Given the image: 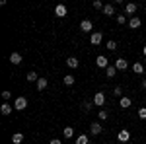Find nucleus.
I'll return each mask as SVG.
<instances>
[{
  "instance_id": "nucleus-18",
  "label": "nucleus",
  "mask_w": 146,
  "mask_h": 144,
  "mask_svg": "<svg viewBox=\"0 0 146 144\" xmlns=\"http://www.w3.org/2000/svg\"><path fill=\"white\" fill-rule=\"evenodd\" d=\"M119 103H121V109H129V107H131V103H133V101H131V98H127V96H123V98H121V101H119Z\"/></svg>"
},
{
  "instance_id": "nucleus-33",
  "label": "nucleus",
  "mask_w": 146,
  "mask_h": 144,
  "mask_svg": "<svg viewBox=\"0 0 146 144\" xmlns=\"http://www.w3.org/2000/svg\"><path fill=\"white\" fill-rule=\"evenodd\" d=\"M49 144H62V140H58V138H53V140H51Z\"/></svg>"
},
{
  "instance_id": "nucleus-25",
  "label": "nucleus",
  "mask_w": 146,
  "mask_h": 144,
  "mask_svg": "<svg viewBox=\"0 0 146 144\" xmlns=\"http://www.w3.org/2000/svg\"><path fill=\"white\" fill-rule=\"evenodd\" d=\"M117 23H119V25H125V23H129L127 16H121V14H119V16H117Z\"/></svg>"
},
{
  "instance_id": "nucleus-9",
  "label": "nucleus",
  "mask_w": 146,
  "mask_h": 144,
  "mask_svg": "<svg viewBox=\"0 0 146 144\" xmlns=\"http://www.w3.org/2000/svg\"><path fill=\"white\" fill-rule=\"evenodd\" d=\"M115 68H117V70H127V68H129V62H127L125 58L119 56V58L115 60Z\"/></svg>"
},
{
  "instance_id": "nucleus-7",
  "label": "nucleus",
  "mask_w": 146,
  "mask_h": 144,
  "mask_svg": "<svg viewBox=\"0 0 146 144\" xmlns=\"http://www.w3.org/2000/svg\"><path fill=\"white\" fill-rule=\"evenodd\" d=\"M96 64H98V68H107L109 66V60H107V56L100 55L98 58H96Z\"/></svg>"
},
{
  "instance_id": "nucleus-10",
  "label": "nucleus",
  "mask_w": 146,
  "mask_h": 144,
  "mask_svg": "<svg viewBox=\"0 0 146 144\" xmlns=\"http://www.w3.org/2000/svg\"><path fill=\"white\" fill-rule=\"evenodd\" d=\"M101 12H103V16H115V4H105Z\"/></svg>"
},
{
  "instance_id": "nucleus-23",
  "label": "nucleus",
  "mask_w": 146,
  "mask_h": 144,
  "mask_svg": "<svg viewBox=\"0 0 146 144\" xmlns=\"http://www.w3.org/2000/svg\"><path fill=\"white\" fill-rule=\"evenodd\" d=\"M62 82H64L66 86H72V84H74V76H72V74H66V76L62 78Z\"/></svg>"
},
{
  "instance_id": "nucleus-21",
  "label": "nucleus",
  "mask_w": 146,
  "mask_h": 144,
  "mask_svg": "<svg viewBox=\"0 0 146 144\" xmlns=\"http://www.w3.org/2000/svg\"><path fill=\"white\" fill-rule=\"evenodd\" d=\"M88 142H90L88 134H80L78 138H76V144H88Z\"/></svg>"
},
{
  "instance_id": "nucleus-15",
  "label": "nucleus",
  "mask_w": 146,
  "mask_h": 144,
  "mask_svg": "<svg viewBox=\"0 0 146 144\" xmlns=\"http://www.w3.org/2000/svg\"><path fill=\"white\" fill-rule=\"evenodd\" d=\"M103 129H101V125L100 123H90V133L92 134H100Z\"/></svg>"
},
{
  "instance_id": "nucleus-2",
  "label": "nucleus",
  "mask_w": 146,
  "mask_h": 144,
  "mask_svg": "<svg viewBox=\"0 0 146 144\" xmlns=\"http://www.w3.org/2000/svg\"><path fill=\"white\" fill-rule=\"evenodd\" d=\"M66 14H68V10H66L64 4H56L55 6V16L56 18H66Z\"/></svg>"
},
{
  "instance_id": "nucleus-11",
  "label": "nucleus",
  "mask_w": 146,
  "mask_h": 144,
  "mask_svg": "<svg viewBox=\"0 0 146 144\" xmlns=\"http://www.w3.org/2000/svg\"><path fill=\"white\" fill-rule=\"evenodd\" d=\"M133 72H135V74H144L146 66L142 64V62H135V64H133Z\"/></svg>"
},
{
  "instance_id": "nucleus-34",
  "label": "nucleus",
  "mask_w": 146,
  "mask_h": 144,
  "mask_svg": "<svg viewBox=\"0 0 146 144\" xmlns=\"http://www.w3.org/2000/svg\"><path fill=\"white\" fill-rule=\"evenodd\" d=\"M142 88L146 90V78H144V80H142Z\"/></svg>"
},
{
  "instance_id": "nucleus-27",
  "label": "nucleus",
  "mask_w": 146,
  "mask_h": 144,
  "mask_svg": "<svg viewBox=\"0 0 146 144\" xmlns=\"http://www.w3.org/2000/svg\"><path fill=\"white\" fill-rule=\"evenodd\" d=\"M92 6H94L96 10H103V6H105V4H103L101 0H94V4H92Z\"/></svg>"
},
{
  "instance_id": "nucleus-4",
  "label": "nucleus",
  "mask_w": 146,
  "mask_h": 144,
  "mask_svg": "<svg viewBox=\"0 0 146 144\" xmlns=\"http://www.w3.org/2000/svg\"><path fill=\"white\" fill-rule=\"evenodd\" d=\"M101 39H103V33H101V31H94V33H90V43L92 45H100Z\"/></svg>"
},
{
  "instance_id": "nucleus-14",
  "label": "nucleus",
  "mask_w": 146,
  "mask_h": 144,
  "mask_svg": "<svg viewBox=\"0 0 146 144\" xmlns=\"http://www.w3.org/2000/svg\"><path fill=\"white\" fill-rule=\"evenodd\" d=\"M136 4H133V2H129V4H125V12L129 14V16H133V14H136Z\"/></svg>"
},
{
  "instance_id": "nucleus-30",
  "label": "nucleus",
  "mask_w": 146,
  "mask_h": 144,
  "mask_svg": "<svg viewBox=\"0 0 146 144\" xmlns=\"http://www.w3.org/2000/svg\"><path fill=\"white\" fill-rule=\"evenodd\" d=\"M138 117H140V119H146V107H140V109H138Z\"/></svg>"
},
{
  "instance_id": "nucleus-13",
  "label": "nucleus",
  "mask_w": 146,
  "mask_h": 144,
  "mask_svg": "<svg viewBox=\"0 0 146 144\" xmlns=\"http://www.w3.org/2000/svg\"><path fill=\"white\" fill-rule=\"evenodd\" d=\"M0 113H2V115H10L12 113V105L8 103V101H4V103L0 105Z\"/></svg>"
},
{
  "instance_id": "nucleus-22",
  "label": "nucleus",
  "mask_w": 146,
  "mask_h": 144,
  "mask_svg": "<svg viewBox=\"0 0 146 144\" xmlns=\"http://www.w3.org/2000/svg\"><path fill=\"white\" fill-rule=\"evenodd\" d=\"M62 134H64V138H72V136H74V129H72V127H66V129L62 131Z\"/></svg>"
},
{
  "instance_id": "nucleus-35",
  "label": "nucleus",
  "mask_w": 146,
  "mask_h": 144,
  "mask_svg": "<svg viewBox=\"0 0 146 144\" xmlns=\"http://www.w3.org/2000/svg\"><path fill=\"white\" fill-rule=\"evenodd\" d=\"M142 53H144V56H146V45H144V49H142Z\"/></svg>"
},
{
  "instance_id": "nucleus-1",
  "label": "nucleus",
  "mask_w": 146,
  "mask_h": 144,
  "mask_svg": "<svg viewBox=\"0 0 146 144\" xmlns=\"http://www.w3.org/2000/svg\"><path fill=\"white\" fill-rule=\"evenodd\" d=\"M14 109H18V111L27 109V100H25L23 96H20V98H16V101H14Z\"/></svg>"
},
{
  "instance_id": "nucleus-3",
  "label": "nucleus",
  "mask_w": 146,
  "mask_h": 144,
  "mask_svg": "<svg viewBox=\"0 0 146 144\" xmlns=\"http://www.w3.org/2000/svg\"><path fill=\"white\" fill-rule=\"evenodd\" d=\"M94 105H98V107H103L105 105V94L103 92H98L94 96Z\"/></svg>"
},
{
  "instance_id": "nucleus-5",
  "label": "nucleus",
  "mask_w": 146,
  "mask_h": 144,
  "mask_svg": "<svg viewBox=\"0 0 146 144\" xmlns=\"http://www.w3.org/2000/svg\"><path fill=\"white\" fill-rule=\"evenodd\" d=\"M129 138H131V133H129L127 129H121L119 134H117V140H119V142H129Z\"/></svg>"
},
{
  "instance_id": "nucleus-20",
  "label": "nucleus",
  "mask_w": 146,
  "mask_h": 144,
  "mask_svg": "<svg viewBox=\"0 0 146 144\" xmlns=\"http://www.w3.org/2000/svg\"><path fill=\"white\" fill-rule=\"evenodd\" d=\"M12 142H14V144H22L23 142V134L22 133H16L14 136H12Z\"/></svg>"
},
{
  "instance_id": "nucleus-24",
  "label": "nucleus",
  "mask_w": 146,
  "mask_h": 144,
  "mask_svg": "<svg viewBox=\"0 0 146 144\" xmlns=\"http://www.w3.org/2000/svg\"><path fill=\"white\" fill-rule=\"evenodd\" d=\"M37 80H39V78H37V72L31 70V72L27 74V82H35V84H37Z\"/></svg>"
},
{
  "instance_id": "nucleus-28",
  "label": "nucleus",
  "mask_w": 146,
  "mask_h": 144,
  "mask_svg": "<svg viewBox=\"0 0 146 144\" xmlns=\"http://www.w3.org/2000/svg\"><path fill=\"white\" fill-rule=\"evenodd\" d=\"M98 115H100V119H101V121H105V119L109 117V113H107V109H100V113H98Z\"/></svg>"
},
{
  "instance_id": "nucleus-17",
  "label": "nucleus",
  "mask_w": 146,
  "mask_h": 144,
  "mask_svg": "<svg viewBox=\"0 0 146 144\" xmlns=\"http://www.w3.org/2000/svg\"><path fill=\"white\" fill-rule=\"evenodd\" d=\"M10 62L12 64H22V55H20V53H12L10 55Z\"/></svg>"
},
{
  "instance_id": "nucleus-29",
  "label": "nucleus",
  "mask_w": 146,
  "mask_h": 144,
  "mask_svg": "<svg viewBox=\"0 0 146 144\" xmlns=\"http://www.w3.org/2000/svg\"><path fill=\"white\" fill-rule=\"evenodd\" d=\"M10 98H12V92L4 90V92H2V100H4V101H10Z\"/></svg>"
},
{
  "instance_id": "nucleus-6",
  "label": "nucleus",
  "mask_w": 146,
  "mask_h": 144,
  "mask_svg": "<svg viewBox=\"0 0 146 144\" xmlns=\"http://www.w3.org/2000/svg\"><path fill=\"white\" fill-rule=\"evenodd\" d=\"M92 27H94V23H92L90 20H82V22H80V29H82L84 33H90Z\"/></svg>"
},
{
  "instance_id": "nucleus-12",
  "label": "nucleus",
  "mask_w": 146,
  "mask_h": 144,
  "mask_svg": "<svg viewBox=\"0 0 146 144\" xmlns=\"http://www.w3.org/2000/svg\"><path fill=\"white\" fill-rule=\"evenodd\" d=\"M78 64H80V60L76 58V56H68L66 58V66L68 68H78Z\"/></svg>"
},
{
  "instance_id": "nucleus-26",
  "label": "nucleus",
  "mask_w": 146,
  "mask_h": 144,
  "mask_svg": "<svg viewBox=\"0 0 146 144\" xmlns=\"http://www.w3.org/2000/svg\"><path fill=\"white\" fill-rule=\"evenodd\" d=\"M105 47H107V49H109V51H115V49H117V41H107V43H105Z\"/></svg>"
},
{
  "instance_id": "nucleus-31",
  "label": "nucleus",
  "mask_w": 146,
  "mask_h": 144,
  "mask_svg": "<svg viewBox=\"0 0 146 144\" xmlns=\"http://www.w3.org/2000/svg\"><path fill=\"white\" fill-rule=\"evenodd\" d=\"M92 105H94V101H90V103H88V101H84V111H90Z\"/></svg>"
},
{
  "instance_id": "nucleus-8",
  "label": "nucleus",
  "mask_w": 146,
  "mask_h": 144,
  "mask_svg": "<svg viewBox=\"0 0 146 144\" xmlns=\"http://www.w3.org/2000/svg\"><path fill=\"white\" fill-rule=\"evenodd\" d=\"M140 25H142V22H140V18H138V16H133V18L129 20V27H131V29H138Z\"/></svg>"
},
{
  "instance_id": "nucleus-32",
  "label": "nucleus",
  "mask_w": 146,
  "mask_h": 144,
  "mask_svg": "<svg viewBox=\"0 0 146 144\" xmlns=\"http://www.w3.org/2000/svg\"><path fill=\"white\" fill-rule=\"evenodd\" d=\"M115 96H119V98H123V90L119 88V86H117V88H115Z\"/></svg>"
},
{
  "instance_id": "nucleus-16",
  "label": "nucleus",
  "mask_w": 146,
  "mask_h": 144,
  "mask_svg": "<svg viewBox=\"0 0 146 144\" xmlns=\"http://www.w3.org/2000/svg\"><path fill=\"white\" fill-rule=\"evenodd\" d=\"M47 86H49V80H47V78H39V80H37V90H39V92H43Z\"/></svg>"
},
{
  "instance_id": "nucleus-19",
  "label": "nucleus",
  "mask_w": 146,
  "mask_h": 144,
  "mask_svg": "<svg viewBox=\"0 0 146 144\" xmlns=\"http://www.w3.org/2000/svg\"><path fill=\"white\" fill-rule=\"evenodd\" d=\"M115 74H117V68L115 66H107L105 68V76L107 78H115Z\"/></svg>"
}]
</instances>
